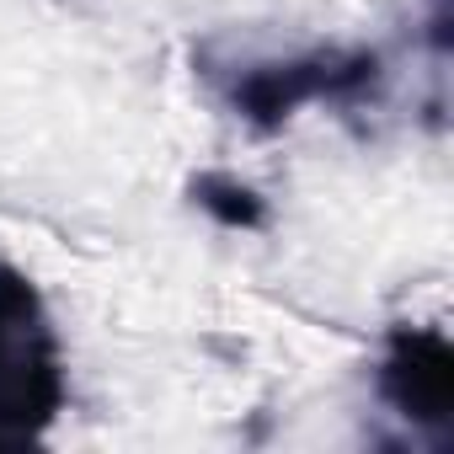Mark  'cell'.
I'll return each instance as SVG.
<instances>
[{"mask_svg":"<svg viewBox=\"0 0 454 454\" xmlns=\"http://www.w3.org/2000/svg\"><path fill=\"white\" fill-rule=\"evenodd\" d=\"M65 348L38 284L0 262V449H22L65 411Z\"/></svg>","mask_w":454,"mask_h":454,"instance_id":"1","label":"cell"},{"mask_svg":"<svg viewBox=\"0 0 454 454\" xmlns=\"http://www.w3.org/2000/svg\"><path fill=\"white\" fill-rule=\"evenodd\" d=\"M385 86V59L374 49H305L289 59H252L224 75V102L257 134H278L300 107L332 102L358 107Z\"/></svg>","mask_w":454,"mask_h":454,"instance_id":"2","label":"cell"},{"mask_svg":"<svg viewBox=\"0 0 454 454\" xmlns=\"http://www.w3.org/2000/svg\"><path fill=\"white\" fill-rule=\"evenodd\" d=\"M374 390L401 422L443 443L454 422V342L433 326H390Z\"/></svg>","mask_w":454,"mask_h":454,"instance_id":"3","label":"cell"},{"mask_svg":"<svg viewBox=\"0 0 454 454\" xmlns=\"http://www.w3.org/2000/svg\"><path fill=\"white\" fill-rule=\"evenodd\" d=\"M187 198L224 231H262L268 224V203L257 187H247L241 176H224V171H198L187 182Z\"/></svg>","mask_w":454,"mask_h":454,"instance_id":"4","label":"cell"}]
</instances>
